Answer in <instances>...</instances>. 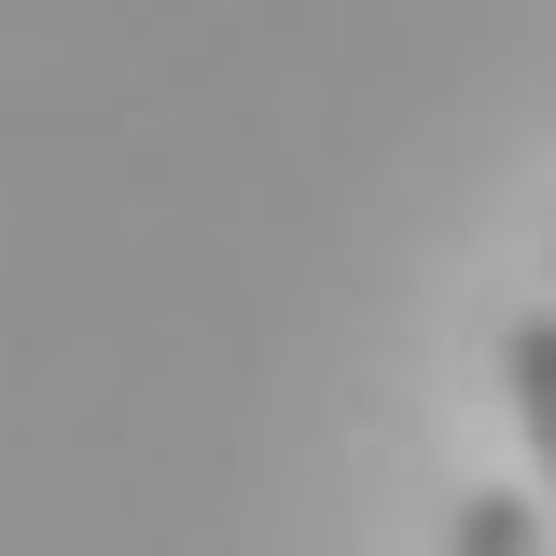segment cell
<instances>
[{
    "label": "cell",
    "mask_w": 556,
    "mask_h": 556,
    "mask_svg": "<svg viewBox=\"0 0 556 556\" xmlns=\"http://www.w3.org/2000/svg\"><path fill=\"white\" fill-rule=\"evenodd\" d=\"M501 404L529 431V473H543V515H556V306H529V320L501 334Z\"/></svg>",
    "instance_id": "obj_1"
},
{
    "label": "cell",
    "mask_w": 556,
    "mask_h": 556,
    "mask_svg": "<svg viewBox=\"0 0 556 556\" xmlns=\"http://www.w3.org/2000/svg\"><path fill=\"white\" fill-rule=\"evenodd\" d=\"M459 556H556V515L529 486H473L459 501Z\"/></svg>",
    "instance_id": "obj_2"
}]
</instances>
